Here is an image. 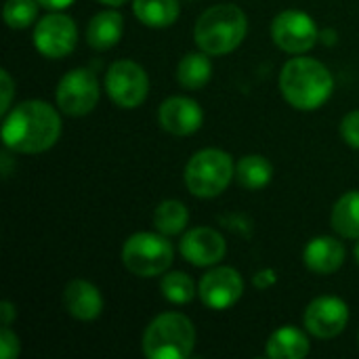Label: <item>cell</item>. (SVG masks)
<instances>
[{"label":"cell","instance_id":"cell-1","mask_svg":"<svg viewBox=\"0 0 359 359\" xmlns=\"http://www.w3.org/2000/svg\"><path fill=\"white\" fill-rule=\"evenodd\" d=\"M61 137V118L55 107L32 99L8 109L2 122V141L17 154H42Z\"/></svg>","mask_w":359,"mask_h":359},{"label":"cell","instance_id":"cell-2","mask_svg":"<svg viewBox=\"0 0 359 359\" xmlns=\"http://www.w3.org/2000/svg\"><path fill=\"white\" fill-rule=\"evenodd\" d=\"M280 90L286 103H290L294 109L313 111L330 99L334 90V78L318 59L294 57L282 67Z\"/></svg>","mask_w":359,"mask_h":359},{"label":"cell","instance_id":"cell-3","mask_svg":"<svg viewBox=\"0 0 359 359\" xmlns=\"http://www.w3.org/2000/svg\"><path fill=\"white\" fill-rule=\"evenodd\" d=\"M248 32L246 13L236 4H217L206 8L194 29L196 44L208 55H227L236 50Z\"/></svg>","mask_w":359,"mask_h":359},{"label":"cell","instance_id":"cell-4","mask_svg":"<svg viewBox=\"0 0 359 359\" xmlns=\"http://www.w3.org/2000/svg\"><path fill=\"white\" fill-rule=\"evenodd\" d=\"M196 347V328L183 313H160L149 322L143 334V353L147 359H187Z\"/></svg>","mask_w":359,"mask_h":359},{"label":"cell","instance_id":"cell-5","mask_svg":"<svg viewBox=\"0 0 359 359\" xmlns=\"http://www.w3.org/2000/svg\"><path fill=\"white\" fill-rule=\"evenodd\" d=\"M236 175V164L231 156L223 149H200L196 151L183 172L189 194L196 198H217L221 196Z\"/></svg>","mask_w":359,"mask_h":359},{"label":"cell","instance_id":"cell-6","mask_svg":"<svg viewBox=\"0 0 359 359\" xmlns=\"http://www.w3.org/2000/svg\"><path fill=\"white\" fill-rule=\"evenodd\" d=\"M172 244L164 233L139 231L130 236L122 246V261L126 269L139 278L164 276L172 265Z\"/></svg>","mask_w":359,"mask_h":359},{"label":"cell","instance_id":"cell-7","mask_svg":"<svg viewBox=\"0 0 359 359\" xmlns=\"http://www.w3.org/2000/svg\"><path fill=\"white\" fill-rule=\"evenodd\" d=\"M105 90L118 107L135 109L147 99L149 78L139 63L120 59L114 61L105 74Z\"/></svg>","mask_w":359,"mask_h":359},{"label":"cell","instance_id":"cell-8","mask_svg":"<svg viewBox=\"0 0 359 359\" xmlns=\"http://www.w3.org/2000/svg\"><path fill=\"white\" fill-rule=\"evenodd\" d=\"M320 34L322 32L318 29L316 21L307 13L297 8L282 11L271 23L273 42L290 55H303L311 50L318 44Z\"/></svg>","mask_w":359,"mask_h":359},{"label":"cell","instance_id":"cell-9","mask_svg":"<svg viewBox=\"0 0 359 359\" xmlns=\"http://www.w3.org/2000/svg\"><path fill=\"white\" fill-rule=\"evenodd\" d=\"M99 82L90 69L76 67L57 84V105L67 116H86L99 103Z\"/></svg>","mask_w":359,"mask_h":359},{"label":"cell","instance_id":"cell-10","mask_svg":"<svg viewBox=\"0 0 359 359\" xmlns=\"http://www.w3.org/2000/svg\"><path fill=\"white\" fill-rule=\"evenodd\" d=\"M78 42V27L69 15L50 13L34 27V46L46 59L67 57Z\"/></svg>","mask_w":359,"mask_h":359},{"label":"cell","instance_id":"cell-11","mask_svg":"<svg viewBox=\"0 0 359 359\" xmlns=\"http://www.w3.org/2000/svg\"><path fill=\"white\" fill-rule=\"evenodd\" d=\"M244 294V280L240 271L231 267H215L202 276L198 284V297L212 311H225L233 307Z\"/></svg>","mask_w":359,"mask_h":359},{"label":"cell","instance_id":"cell-12","mask_svg":"<svg viewBox=\"0 0 359 359\" xmlns=\"http://www.w3.org/2000/svg\"><path fill=\"white\" fill-rule=\"evenodd\" d=\"M303 324L318 339H334L349 324V307L339 297H318L307 305Z\"/></svg>","mask_w":359,"mask_h":359},{"label":"cell","instance_id":"cell-13","mask_svg":"<svg viewBox=\"0 0 359 359\" xmlns=\"http://www.w3.org/2000/svg\"><path fill=\"white\" fill-rule=\"evenodd\" d=\"M183 259L196 267H212L227 255L225 238L212 227H194L179 242Z\"/></svg>","mask_w":359,"mask_h":359},{"label":"cell","instance_id":"cell-14","mask_svg":"<svg viewBox=\"0 0 359 359\" xmlns=\"http://www.w3.org/2000/svg\"><path fill=\"white\" fill-rule=\"evenodd\" d=\"M158 120L166 133L175 137H187L202 126L204 111L200 103L189 97H168L160 105Z\"/></svg>","mask_w":359,"mask_h":359},{"label":"cell","instance_id":"cell-15","mask_svg":"<svg viewBox=\"0 0 359 359\" xmlns=\"http://www.w3.org/2000/svg\"><path fill=\"white\" fill-rule=\"evenodd\" d=\"M63 307L72 318L93 322L103 311V297L95 284L86 280H72L63 290Z\"/></svg>","mask_w":359,"mask_h":359},{"label":"cell","instance_id":"cell-16","mask_svg":"<svg viewBox=\"0 0 359 359\" xmlns=\"http://www.w3.org/2000/svg\"><path fill=\"white\" fill-rule=\"evenodd\" d=\"M345 257H347V250H345L343 242H339L337 238H330V236L313 238L303 250L305 265L313 273H320V276H330L337 269H341L345 263Z\"/></svg>","mask_w":359,"mask_h":359},{"label":"cell","instance_id":"cell-17","mask_svg":"<svg viewBox=\"0 0 359 359\" xmlns=\"http://www.w3.org/2000/svg\"><path fill=\"white\" fill-rule=\"evenodd\" d=\"M124 32V17L120 11H101L97 13L86 27V42L95 50H107L116 46Z\"/></svg>","mask_w":359,"mask_h":359},{"label":"cell","instance_id":"cell-18","mask_svg":"<svg viewBox=\"0 0 359 359\" xmlns=\"http://www.w3.org/2000/svg\"><path fill=\"white\" fill-rule=\"evenodd\" d=\"M309 339L297 326L278 328L265 345V355L271 359H303L309 355Z\"/></svg>","mask_w":359,"mask_h":359},{"label":"cell","instance_id":"cell-19","mask_svg":"<svg viewBox=\"0 0 359 359\" xmlns=\"http://www.w3.org/2000/svg\"><path fill=\"white\" fill-rule=\"evenodd\" d=\"M135 17L147 27H170L181 13L179 0H135L133 2Z\"/></svg>","mask_w":359,"mask_h":359},{"label":"cell","instance_id":"cell-20","mask_svg":"<svg viewBox=\"0 0 359 359\" xmlns=\"http://www.w3.org/2000/svg\"><path fill=\"white\" fill-rule=\"evenodd\" d=\"M332 229L347 240H359V189L343 194L330 215Z\"/></svg>","mask_w":359,"mask_h":359},{"label":"cell","instance_id":"cell-21","mask_svg":"<svg viewBox=\"0 0 359 359\" xmlns=\"http://www.w3.org/2000/svg\"><path fill=\"white\" fill-rule=\"evenodd\" d=\"M236 177H238L242 187H246L250 191H259V189L269 185V181L273 177V166H271V162L265 156L248 154V156L238 160Z\"/></svg>","mask_w":359,"mask_h":359},{"label":"cell","instance_id":"cell-22","mask_svg":"<svg viewBox=\"0 0 359 359\" xmlns=\"http://www.w3.org/2000/svg\"><path fill=\"white\" fill-rule=\"evenodd\" d=\"M212 76V63L208 59V53H189L179 61L177 67V80L187 90H198L208 84Z\"/></svg>","mask_w":359,"mask_h":359},{"label":"cell","instance_id":"cell-23","mask_svg":"<svg viewBox=\"0 0 359 359\" xmlns=\"http://www.w3.org/2000/svg\"><path fill=\"white\" fill-rule=\"evenodd\" d=\"M189 221L187 206L179 200H164L154 210V227L164 236H179Z\"/></svg>","mask_w":359,"mask_h":359},{"label":"cell","instance_id":"cell-24","mask_svg":"<svg viewBox=\"0 0 359 359\" xmlns=\"http://www.w3.org/2000/svg\"><path fill=\"white\" fill-rule=\"evenodd\" d=\"M160 290H162V297L175 305H185V303H191L194 297L198 294L196 290V284L194 280L183 273V271H170L162 278L160 282Z\"/></svg>","mask_w":359,"mask_h":359},{"label":"cell","instance_id":"cell-25","mask_svg":"<svg viewBox=\"0 0 359 359\" xmlns=\"http://www.w3.org/2000/svg\"><path fill=\"white\" fill-rule=\"evenodd\" d=\"M38 0H6L2 15L11 29H25L34 23L38 15Z\"/></svg>","mask_w":359,"mask_h":359},{"label":"cell","instance_id":"cell-26","mask_svg":"<svg viewBox=\"0 0 359 359\" xmlns=\"http://www.w3.org/2000/svg\"><path fill=\"white\" fill-rule=\"evenodd\" d=\"M341 137H343V141L349 147L359 149V109L349 111L343 118V122H341Z\"/></svg>","mask_w":359,"mask_h":359},{"label":"cell","instance_id":"cell-27","mask_svg":"<svg viewBox=\"0 0 359 359\" xmlns=\"http://www.w3.org/2000/svg\"><path fill=\"white\" fill-rule=\"evenodd\" d=\"M19 337L8 328V326H2V332H0V358L2 359H15L19 355Z\"/></svg>","mask_w":359,"mask_h":359},{"label":"cell","instance_id":"cell-28","mask_svg":"<svg viewBox=\"0 0 359 359\" xmlns=\"http://www.w3.org/2000/svg\"><path fill=\"white\" fill-rule=\"evenodd\" d=\"M0 84H2V103H0V114L6 116L8 109H11V101H13V93H15V84H13V78L6 69L0 72Z\"/></svg>","mask_w":359,"mask_h":359},{"label":"cell","instance_id":"cell-29","mask_svg":"<svg viewBox=\"0 0 359 359\" xmlns=\"http://www.w3.org/2000/svg\"><path fill=\"white\" fill-rule=\"evenodd\" d=\"M278 282V276L273 269H261L255 278H252V284L259 288V290H267L269 286H273Z\"/></svg>","mask_w":359,"mask_h":359},{"label":"cell","instance_id":"cell-30","mask_svg":"<svg viewBox=\"0 0 359 359\" xmlns=\"http://www.w3.org/2000/svg\"><path fill=\"white\" fill-rule=\"evenodd\" d=\"M0 313H2V326H11L13 320L17 318V309L11 301H2L0 303Z\"/></svg>","mask_w":359,"mask_h":359},{"label":"cell","instance_id":"cell-31","mask_svg":"<svg viewBox=\"0 0 359 359\" xmlns=\"http://www.w3.org/2000/svg\"><path fill=\"white\" fill-rule=\"evenodd\" d=\"M38 2H40V6H44L48 11H63L69 4H74L76 0H38Z\"/></svg>","mask_w":359,"mask_h":359},{"label":"cell","instance_id":"cell-32","mask_svg":"<svg viewBox=\"0 0 359 359\" xmlns=\"http://www.w3.org/2000/svg\"><path fill=\"white\" fill-rule=\"evenodd\" d=\"M99 2H103V4H107V6H120V4H124L126 0H99Z\"/></svg>","mask_w":359,"mask_h":359},{"label":"cell","instance_id":"cell-33","mask_svg":"<svg viewBox=\"0 0 359 359\" xmlns=\"http://www.w3.org/2000/svg\"><path fill=\"white\" fill-rule=\"evenodd\" d=\"M355 261H358V265H359V242L355 244Z\"/></svg>","mask_w":359,"mask_h":359}]
</instances>
